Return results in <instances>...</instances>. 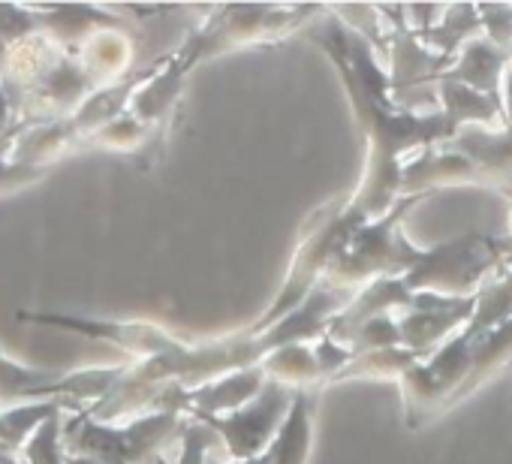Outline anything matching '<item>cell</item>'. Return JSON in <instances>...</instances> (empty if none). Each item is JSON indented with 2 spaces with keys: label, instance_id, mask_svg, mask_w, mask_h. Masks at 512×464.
Wrapping results in <instances>:
<instances>
[{
  "label": "cell",
  "instance_id": "cell-1",
  "mask_svg": "<svg viewBox=\"0 0 512 464\" xmlns=\"http://www.w3.org/2000/svg\"><path fill=\"white\" fill-rule=\"evenodd\" d=\"M500 260V248L488 239L467 236L461 242L443 245L431 254H422L419 263L410 269V275L401 281L407 290L410 287H425L437 284L452 293H467L494 263Z\"/></svg>",
  "mask_w": 512,
  "mask_h": 464
},
{
  "label": "cell",
  "instance_id": "cell-2",
  "mask_svg": "<svg viewBox=\"0 0 512 464\" xmlns=\"http://www.w3.org/2000/svg\"><path fill=\"white\" fill-rule=\"evenodd\" d=\"M290 404V392L278 383L266 386L260 395H256L244 410L238 413H229L223 419H214V416H205L211 425H217V431L226 434V443L232 449L235 458H253L266 446V440L272 437V431L281 425V413L287 410Z\"/></svg>",
  "mask_w": 512,
  "mask_h": 464
},
{
  "label": "cell",
  "instance_id": "cell-3",
  "mask_svg": "<svg viewBox=\"0 0 512 464\" xmlns=\"http://www.w3.org/2000/svg\"><path fill=\"white\" fill-rule=\"evenodd\" d=\"M311 449V401L305 392H296L290 413L281 422V431L266 452L269 464H305Z\"/></svg>",
  "mask_w": 512,
  "mask_h": 464
},
{
  "label": "cell",
  "instance_id": "cell-4",
  "mask_svg": "<svg viewBox=\"0 0 512 464\" xmlns=\"http://www.w3.org/2000/svg\"><path fill=\"white\" fill-rule=\"evenodd\" d=\"M506 58L509 55L503 49H497L491 43H482V40H473V43H467L458 67L452 73H446L443 79L461 82V85H467V88H473L479 94L485 91L488 97H494L497 94V76H500Z\"/></svg>",
  "mask_w": 512,
  "mask_h": 464
},
{
  "label": "cell",
  "instance_id": "cell-5",
  "mask_svg": "<svg viewBox=\"0 0 512 464\" xmlns=\"http://www.w3.org/2000/svg\"><path fill=\"white\" fill-rule=\"evenodd\" d=\"M443 100H446V127L455 133L458 124L464 121H494L500 115V100L497 94L488 97V94H479L461 82H452V79H443Z\"/></svg>",
  "mask_w": 512,
  "mask_h": 464
},
{
  "label": "cell",
  "instance_id": "cell-6",
  "mask_svg": "<svg viewBox=\"0 0 512 464\" xmlns=\"http://www.w3.org/2000/svg\"><path fill=\"white\" fill-rule=\"evenodd\" d=\"M479 22L488 28L491 46L497 43V49L512 43V10L509 7H494V4H482L479 7Z\"/></svg>",
  "mask_w": 512,
  "mask_h": 464
},
{
  "label": "cell",
  "instance_id": "cell-7",
  "mask_svg": "<svg viewBox=\"0 0 512 464\" xmlns=\"http://www.w3.org/2000/svg\"><path fill=\"white\" fill-rule=\"evenodd\" d=\"M353 58H356V64H359V73L362 76H374V67H371V61H368V52H362V46H356L353 49ZM362 82V94L365 97H377V91L383 88V82H374V79H359Z\"/></svg>",
  "mask_w": 512,
  "mask_h": 464
},
{
  "label": "cell",
  "instance_id": "cell-8",
  "mask_svg": "<svg viewBox=\"0 0 512 464\" xmlns=\"http://www.w3.org/2000/svg\"><path fill=\"white\" fill-rule=\"evenodd\" d=\"M202 452H205V434L190 431V434H187V443H184L181 464H202Z\"/></svg>",
  "mask_w": 512,
  "mask_h": 464
},
{
  "label": "cell",
  "instance_id": "cell-9",
  "mask_svg": "<svg viewBox=\"0 0 512 464\" xmlns=\"http://www.w3.org/2000/svg\"><path fill=\"white\" fill-rule=\"evenodd\" d=\"M509 130H512V73H509Z\"/></svg>",
  "mask_w": 512,
  "mask_h": 464
}]
</instances>
